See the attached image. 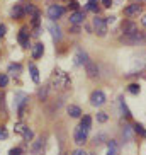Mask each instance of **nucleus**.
Segmentation results:
<instances>
[{"mask_svg": "<svg viewBox=\"0 0 146 155\" xmlns=\"http://www.w3.org/2000/svg\"><path fill=\"white\" fill-rule=\"evenodd\" d=\"M51 84H53L56 89H66V87L71 84V80H70V77L63 72V70L58 68V70H55L53 77H51Z\"/></svg>", "mask_w": 146, "mask_h": 155, "instance_id": "1", "label": "nucleus"}, {"mask_svg": "<svg viewBox=\"0 0 146 155\" xmlns=\"http://www.w3.org/2000/svg\"><path fill=\"white\" fill-rule=\"evenodd\" d=\"M88 131H90V130L83 128L82 124H78V126L73 130V140H75V143H77V145H83V143L87 141Z\"/></svg>", "mask_w": 146, "mask_h": 155, "instance_id": "2", "label": "nucleus"}, {"mask_svg": "<svg viewBox=\"0 0 146 155\" xmlns=\"http://www.w3.org/2000/svg\"><path fill=\"white\" fill-rule=\"evenodd\" d=\"M90 104L94 107H100L105 104V94L102 91H94L90 94Z\"/></svg>", "mask_w": 146, "mask_h": 155, "instance_id": "3", "label": "nucleus"}, {"mask_svg": "<svg viewBox=\"0 0 146 155\" xmlns=\"http://www.w3.org/2000/svg\"><path fill=\"white\" fill-rule=\"evenodd\" d=\"M94 29H95V32L99 36H105L107 34V22H105V19L95 15V19H94Z\"/></svg>", "mask_w": 146, "mask_h": 155, "instance_id": "4", "label": "nucleus"}, {"mask_svg": "<svg viewBox=\"0 0 146 155\" xmlns=\"http://www.w3.org/2000/svg\"><path fill=\"white\" fill-rule=\"evenodd\" d=\"M27 101H29V96L26 92H22V91L15 92L14 94V107L15 109H21L24 106H27Z\"/></svg>", "mask_w": 146, "mask_h": 155, "instance_id": "5", "label": "nucleus"}, {"mask_svg": "<svg viewBox=\"0 0 146 155\" xmlns=\"http://www.w3.org/2000/svg\"><path fill=\"white\" fill-rule=\"evenodd\" d=\"M63 14H65V9L61 5H49V7H48V17H49L51 21L59 19Z\"/></svg>", "mask_w": 146, "mask_h": 155, "instance_id": "6", "label": "nucleus"}, {"mask_svg": "<svg viewBox=\"0 0 146 155\" xmlns=\"http://www.w3.org/2000/svg\"><path fill=\"white\" fill-rule=\"evenodd\" d=\"M48 31L51 32V38H53V41H61V38H63V32H61V28H59L58 24H55L51 21L48 24Z\"/></svg>", "mask_w": 146, "mask_h": 155, "instance_id": "7", "label": "nucleus"}, {"mask_svg": "<svg viewBox=\"0 0 146 155\" xmlns=\"http://www.w3.org/2000/svg\"><path fill=\"white\" fill-rule=\"evenodd\" d=\"M87 19V14H85V10H75L71 15H70V22L73 24V26H80V24H83V21Z\"/></svg>", "mask_w": 146, "mask_h": 155, "instance_id": "8", "label": "nucleus"}, {"mask_svg": "<svg viewBox=\"0 0 146 155\" xmlns=\"http://www.w3.org/2000/svg\"><path fill=\"white\" fill-rule=\"evenodd\" d=\"M121 29H122L124 36H129V34H134V32L138 31V26L134 21H124L122 26H121Z\"/></svg>", "mask_w": 146, "mask_h": 155, "instance_id": "9", "label": "nucleus"}, {"mask_svg": "<svg viewBox=\"0 0 146 155\" xmlns=\"http://www.w3.org/2000/svg\"><path fill=\"white\" fill-rule=\"evenodd\" d=\"M17 41L19 45L22 46V48H29V32H27V28H22L21 29V32H19V36H17Z\"/></svg>", "mask_w": 146, "mask_h": 155, "instance_id": "10", "label": "nucleus"}, {"mask_svg": "<svg viewBox=\"0 0 146 155\" xmlns=\"http://www.w3.org/2000/svg\"><path fill=\"white\" fill-rule=\"evenodd\" d=\"M85 72H87V75L90 78H95L99 75V67H97V63H94V61L88 60L87 63H85Z\"/></svg>", "mask_w": 146, "mask_h": 155, "instance_id": "11", "label": "nucleus"}, {"mask_svg": "<svg viewBox=\"0 0 146 155\" xmlns=\"http://www.w3.org/2000/svg\"><path fill=\"white\" fill-rule=\"evenodd\" d=\"M124 14L128 15V17H134V15L141 14V5H139V4H131V5H128V7L124 9Z\"/></svg>", "mask_w": 146, "mask_h": 155, "instance_id": "12", "label": "nucleus"}, {"mask_svg": "<svg viewBox=\"0 0 146 155\" xmlns=\"http://www.w3.org/2000/svg\"><path fill=\"white\" fill-rule=\"evenodd\" d=\"M88 60H90V58H88L87 53H85L82 48H78V50H77V55H75V65H85Z\"/></svg>", "mask_w": 146, "mask_h": 155, "instance_id": "13", "label": "nucleus"}, {"mask_svg": "<svg viewBox=\"0 0 146 155\" xmlns=\"http://www.w3.org/2000/svg\"><path fill=\"white\" fill-rule=\"evenodd\" d=\"M143 39V34L139 31H136L134 34H129V36H122L124 43H129V45H134V43H139Z\"/></svg>", "mask_w": 146, "mask_h": 155, "instance_id": "14", "label": "nucleus"}, {"mask_svg": "<svg viewBox=\"0 0 146 155\" xmlns=\"http://www.w3.org/2000/svg\"><path fill=\"white\" fill-rule=\"evenodd\" d=\"M10 17L12 19H22L24 17V5H14L10 9Z\"/></svg>", "mask_w": 146, "mask_h": 155, "instance_id": "15", "label": "nucleus"}, {"mask_svg": "<svg viewBox=\"0 0 146 155\" xmlns=\"http://www.w3.org/2000/svg\"><path fill=\"white\" fill-rule=\"evenodd\" d=\"M43 147H44V140H43V137H41L39 140H36L34 143H32V147H31V153H32V155H41Z\"/></svg>", "mask_w": 146, "mask_h": 155, "instance_id": "16", "label": "nucleus"}, {"mask_svg": "<svg viewBox=\"0 0 146 155\" xmlns=\"http://www.w3.org/2000/svg\"><path fill=\"white\" fill-rule=\"evenodd\" d=\"M43 53H44V45H43V43H36V45L32 46V58L34 60L41 58Z\"/></svg>", "mask_w": 146, "mask_h": 155, "instance_id": "17", "label": "nucleus"}, {"mask_svg": "<svg viewBox=\"0 0 146 155\" xmlns=\"http://www.w3.org/2000/svg\"><path fill=\"white\" fill-rule=\"evenodd\" d=\"M107 155H119V147L116 140L107 141Z\"/></svg>", "mask_w": 146, "mask_h": 155, "instance_id": "18", "label": "nucleus"}, {"mask_svg": "<svg viewBox=\"0 0 146 155\" xmlns=\"http://www.w3.org/2000/svg\"><path fill=\"white\" fill-rule=\"evenodd\" d=\"M21 72H22V67H21L19 63H12L9 67V73L12 75V77H19V75H21Z\"/></svg>", "mask_w": 146, "mask_h": 155, "instance_id": "19", "label": "nucleus"}, {"mask_svg": "<svg viewBox=\"0 0 146 155\" xmlns=\"http://www.w3.org/2000/svg\"><path fill=\"white\" fill-rule=\"evenodd\" d=\"M68 114L71 116V118H80L82 116V109L78 107V106H68Z\"/></svg>", "mask_w": 146, "mask_h": 155, "instance_id": "20", "label": "nucleus"}, {"mask_svg": "<svg viewBox=\"0 0 146 155\" xmlns=\"http://www.w3.org/2000/svg\"><path fill=\"white\" fill-rule=\"evenodd\" d=\"M29 72H31V77H32V80H34V82H39V70L36 68V65H29Z\"/></svg>", "mask_w": 146, "mask_h": 155, "instance_id": "21", "label": "nucleus"}, {"mask_svg": "<svg viewBox=\"0 0 146 155\" xmlns=\"http://www.w3.org/2000/svg\"><path fill=\"white\" fill-rule=\"evenodd\" d=\"M132 131H134V128H131V126H128V124H126V126H124V130H122V137L126 138L128 141H131L132 140Z\"/></svg>", "mask_w": 146, "mask_h": 155, "instance_id": "22", "label": "nucleus"}, {"mask_svg": "<svg viewBox=\"0 0 146 155\" xmlns=\"http://www.w3.org/2000/svg\"><path fill=\"white\" fill-rule=\"evenodd\" d=\"M119 104H121V111L124 113V116H126V118H131V111L128 109V106H126L122 97H119Z\"/></svg>", "mask_w": 146, "mask_h": 155, "instance_id": "23", "label": "nucleus"}, {"mask_svg": "<svg viewBox=\"0 0 146 155\" xmlns=\"http://www.w3.org/2000/svg\"><path fill=\"white\" fill-rule=\"evenodd\" d=\"M129 94H132V96H138L139 92H141V87H139V84H131V85L128 87Z\"/></svg>", "mask_w": 146, "mask_h": 155, "instance_id": "24", "label": "nucleus"}, {"mask_svg": "<svg viewBox=\"0 0 146 155\" xmlns=\"http://www.w3.org/2000/svg\"><path fill=\"white\" fill-rule=\"evenodd\" d=\"M80 124H82L83 128H87V130H90V126H92V118L88 116V114H85L82 118V121H80Z\"/></svg>", "mask_w": 146, "mask_h": 155, "instance_id": "25", "label": "nucleus"}, {"mask_svg": "<svg viewBox=\"0 0 146 155\" xmlns=\"http://www.w3.org/2000/svg\"><path fill=\"white\" fill-rule=\"evenodd\" d=\"M22 138H24V140H26V141L29 143V141H31L32 138H34V133H32V130L26 128V130H24V133H22Z\"/></svg>", "mask_w": 146, "mask_h": 155, "instance_id": "26", "label": "nucleus"}, {"mask_svg": "<svg viewBox=\"0 0 146 155\" xmlns=\"http://www.w3.org/2000/svg\"><path fill=\"white\" fill-rule=\"evenodd\" d=\"M37 97H39V101H46V97H48V87H41L37 91Z\"/></svg>", "mask_w": 146, "mask_h": 155, "instance_id": "27", "label": "nucleus"}, {"mask_svg": "<svg viewBox=\"0 0 146 155\" xmlns=\"http://www.w3.org/2000/svg\"><path fill=\"white\" fill-rule=\"evenodd\" d=\"M134 133L136 135H139V137H146V131H144V128H143V124H134Z\"/></svg>", "mask_w": 146, "mask_h": 155, "instance_id": "28", "label": "nucleus"}, {"mask_svg": "<svg viewBox=\"0 0 146 155\" xmlns=\"http://www.w3.org/2000/svg\"><path fill=\"white\" fill-rule=\"evenodd\" d=\"M39 19H41V14L36 10V12L32 14V26H34V28H39Z\"/></svg>", "mask_w": 146, "mask_h": 155, "instance_id": "29", "label": "nucleus"}, {"mask_svg": "<svg viewBox=\"0 0 146 155\" xmlns=\"http://www.w3.org/2000/svg\"><path fill=\"white\" fill-rule=\"evenodd\" d=\"M34 12H36V9H34V5H32V4H26V5H24V14L32 15Z\"/></svg>", "mask_w": 146, "mask_h": 155, "instance_id": "30", "label": "nucleus"}, {"mask_svg": "<svg viewBox=\"0 0 146 155\" xmlns=\"http://www.w3.org/2000/svg\"><path fill=\"white\" fill-rule=\"evenodd\" d=\"M107 119H109L107 113H104V111H100V113H97V121H99V123H105Z\"/></svg>", "mask_w": 146, "mask_h": 155, "instance_id": "31", "label": "nucleus"}, {"mask_svg": "<svg viewBox=\"0 0 146 155\" xmlns=\"http://www.w3.org/2000/svg\"><path fill=\"white\" fill-rule=\"evenodd\" d=\"M7 84H9V75L0 73V87H7Z\"/></svg>", "mask_w": 146, "mask_h": 155, "instance_id": "32", "label": "nucleus"}, {"mask_svg": "<svg viewBox=\"0 0 146 155\" xmlns=\"http://www.w3.org/2000/svg\"><path fill=\"white\" fill-rule=\"evenodd\" d=\"M85 9L90 10V12H95V14H99V7H97V4H94V2H88V4L85 5Z\"/></svg>", "mask_w": 146, "mask_h": 155, "instance_id": "33", "label": "nucleus"}, {"mask_svg": "<svg viewBox=\"0 0 146 155\" xmlns=\"http://www.w3.org/2000/svg\"><path fill=\"white\" fill-rule=\"evenodd\" d=\"M26 128H27V126H26V124H24V123H17V124H15V126H14V131H15V133H19V135H22V133H24V130H26Z\"/></svg>", "mask_w": 146, "mask_h": 155, "instance_id": "34", "label": "nucleus"}, {"mask_svg": "<svg viewBox=\"0 0 146 155\" xmlns=\"http://www.w3.org/2000/svg\"><path fill=\"white\" fill-rule=\"evenodd\" d=\"M104 140H105V135L102 133V135H97V137L94 138V143H95V145H100V143H104Z\"/></svg>", "mask_w": 146, "mask_h": 155, "instance_id": "35", "label": "nucleus"}, {"mask_svg": "<svg viewBox=\"0 0 146 155\" xmlns=\"http://www.w3.org/2000/svg\"><path fill=\"white\" fill-rule=\"evenodd\" d=\"M9 155H22V148H19V147H15V148H10V150H9Z\"/></svg>", "mask_w": 146, "mask_h": 155, "instance_id": "36", "label": "nucleus"}, {"mask_svg": "<svg viewBox=\"0 0 146 155\" xmlns=\"http://www.w3.org/2000/svg\"><path fill=\"white\" fill-rule=\"evenodd\" d=\"M7 137H9L7 130H5L4 126H0V140H7Z\"/></svg>", "mask_w": 146, "mask_h": 155, "instance_id": "37", "label": "nucleus"}, {"mask_svg": "<svg viewBox=\"0 0 146 155\" xmlns=\"http://www.w3.org/2000/svg\"><path fill=\"white\" fill-rule=\"evenodd\" d=\"M78 7H80V4H78L77 0H70V9H73V10H78Z\"/></svg>", "mask_w": 146, "mask_h": 155, "instance_id": "38", "label": "nucleus"}, {"mask_svg": "<svg viewBox=\"0 0 146 155\" xmlns=\"http://www.w3.org/2000/svg\"><path fill=\"white\" fill-rule=\"evenodd\" d=\"M5 32H7V26L5 24H0V38H4Z\"/></svg>", "mask_w": 146, "mask_h": 155, "instance_id": "39", "label": "nucleus"}, {"mask_svg": "<svg viewBox=\"0 0 146 155\" xmlns=\"http://www.w3.org/2000/svg\"><path fill=\"white\" fill-rule=\"evenodd\" d=\"M112 2H114V0H102V5H104L105 9H109L110 5H112Z\"/></svg>", "mask_w": 146, "mask_h": 155, "instance_id": "40", "label": "nucleus"}, {"mask_svg": "<svg viewBox=\"0 0 146 155\" xmlns=\"http://www.w3.org/2000/svg\"><path fill=\"white\" fill-rule=\"evenodd\" d=\"M71 32H73V34H78V32H80V28H78V26H73V28H71Z\"/></svg>", "mask_w": 146, "mask_h": 155, "instance_id": "41", "label": "nucleus"}, {"mask_svg": "<svg viewBox=\"0 0 146 155\" xmlns=\"http://www.w3.org/2000/svg\"><path fill=\"white\" fill-rule=\"evenodd\" d=\"M71 155H87V153H85V152H83V150H75V152H73Z\"/></svg>", "mask_w": 146, "mask_h": 155, "instance_id": "42", "label": "nucleus"}, {"mask_svg": "<svg viewBox=\"0 0 146 155\" xmlns=\"http://www.w3.org/2000/svg\"><path fill=\"white\" fill-rule=\"evenodd\" d=\"M114 19H116V17H107V19H105V22H107V24H112V22H114Z\"/></svg>", "mask_w": 146, "mask_h": 155, "instance_id": "43", "label": "nucleus"}, {"mask_svg": "<svg viewBox=\"0 0 146 155\" xmlns=\"http://www.w3.org/2000/svg\"><path fill=\"white\" fill-rule=\"evenodd\" d=\"M141 24H143V26H144V28H146V14L143 15V19H141Z\"/></svg>", "mask_w": 146, "mask_h": 155, "instance_id": "44", "label": "nucleus"}, {"mask_svg": "<svg viewBox=\"0 0 146 155\" xmlns=\"http://www.w3.org/2000/svg\"><path fill=\"white\" fill-rule=\"evenodd\" d=\"M88 2H94V4H97V2H99V0H88Z\"/></svg>", "mask_w": 146, "mask_h": 155, "instance_id": "45", "label": "nucleus"}]
</instances>
